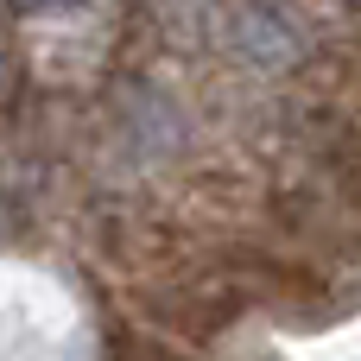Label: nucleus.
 Segmentation results:
<instances>
[{
	"label": "nucleus",
	"instance_id": "1",
	"mask_svg": "<svg viewBox=\"0 0 361 361\" xmlns=\"http://www.w3.org/2000/svg\"><path fill=\"white\" fill-rule=\"evenodd\" d=\"M13 13H51V6H63V0H6Z\"/></svg>",
	"mask_w": 361,
	"mask_h": 361
}]
</instances>
